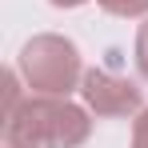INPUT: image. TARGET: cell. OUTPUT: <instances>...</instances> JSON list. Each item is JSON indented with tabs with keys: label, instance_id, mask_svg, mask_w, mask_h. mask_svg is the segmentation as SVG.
<instances>
[{
	"label": "cell",
	"instance_id": "obj_1",
	"mask_svg": "<svg viewBox=\"0 0 148 148\" xmlns=\"http://www.w3.org/2000/svg\"><path fill=\"white\" fill-rule=\"evenodd\" d=\"M92 132L88 108L68 96H24L4 116V148H80Z\"/></svg>",
	"mask_w": 148,
	"mask_h": 148
},
{
	"label": "cell",
	"instance_id": "obj_2",
	"mask_svg": "<svg viewBox=\"0 0 148 148\" xmlns=\"http://www.w3.org/2000/svg\"><path fill=\"white\" fill-rule=\"evenodd\" d=\"M16 72L32 92L40 96H68L72 88H80L84 68H80V52L68 36L56 32H40L20 48V64Z\"/></svg>",
	"mask_w": 148,
	"mask_h": 148
},
{
	"label": "cell",
	"instance_id": "obj_3",
	"mask_svg": "<svg viewBox=\"0 0 148 148\" xmlns=\"http://www.w3.org/2000/svg\"><path fill=\"white\" fill-rule=\"evenodd\" d=\"M80 96L84 108L92 116H136L144 108V96L132 80H124L116 72H104V68H88L80 80Z\"/></svg>",
	"mask_w": 148,
	"mask_h": 148
},
{
	"label": "cell",
	"instance_id": "obj_4",
	"mask_svg": "<svg viewBox=\"0 0 148 148\" xmlns=\"http://www.w3.org/2000/svg\"><path fill=\"white\" fill-rule=\"evenodd\" d=\"M108 16H124V20H136V16H148V0H96Z\"/></svg>",
	"mask_w": 148,
	"mask_h": 148
},
{
	"label": "cell",
	"instance_id": "obj_5",
	"mask_svg": "<svg viewBox=\"0 0 148 148\" xmlns=\"http://www.w3.org/2000/svg\"><path fill=\"white\" fill-rule=\"evenodd\" d=\"M136 68H140V76L148 80V20L136 28Z\"/></svg>",
	"mask_w": 148,
	"mask_h": 148
},
{
	"label": "cell",
	"instance_id": "obj_6",
	"mask_svg": "<svg viewBox=\"0 0 148 148\" xmlns=\"http://www.w3.org/2000/svg\"><path fill=\"white\" fill-rule=\"evenodd\" d=\"M132 148H148V108L136 112V124H132Z\"/></svg>",
	"mask_w": 148,
	"mask_h": 148
},
{
	"label": "cell",
	"instance_id": "obj_7",
	"mask_svg": "<svg viewBox=\"0 0 148 148\" xmlns=\"http://www.w3.org/2000/svg\"><path fill=\"white\" fill-rule=\"evenodd\" d=\"M48 4H56V8H80V4H88V0H48Z\"/></svg>",
	"mask_w": 148,
	"mask_h": 148
}]
</instances>
